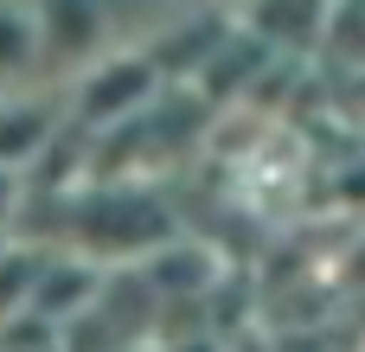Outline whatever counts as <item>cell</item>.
<instances>
[{"label": "cell", "mask_w": 365, "mask_h": 352, "mask_svg": "<svg viewBox=\"0 0 365 352\" xmlns=\"http://www.w3.org/2000/svg\"><path fill=\"white\" fill-rule=\"evenodd\" d=\"M45 141H51V109H32V103H0V160H6V167L32 160Z\"/></svg>", "instance_id": "1"}, {"label": "cell", "mask_w": 365, "mask_h": 352, "mask_svg": "<svg viewBox=\"0 0 365 352\" xmlns=\"http://www.w3.org/2000/svg\"><path fill=\"white\" fill-rule=\"evenodd\" d=\"M13 205H19V173H13V167L0 160V231L13 224Z\"/></svg>", "instance_id": "3"}, {"label": "cell", "mask_w": 365, "mask_h": 352, "mask_svg": "<svg viewBox=\"0 0 365 352\" xmlns=\"http://www.w3.org/2000/svg\"><path fill=\"white\" fill-rule=\"evenodd\" d=\"M32 51H38V19H26L19 6H0V77H19Z\"/></svg>", "instance_id": "2"}]
</instances>
